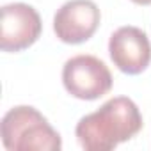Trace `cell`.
Returning a JSON list of instances; mask_svg holds the SVG:
<instances>
[{"instance_id":"6","label":"cell","mask_w":151,"mask_h":151,"mask_svg":"<svg viewBox=\"0 0 151 151\" xmlns=\"http://www.w3.org/2000/svg\"><path fill=\"white\" fill-rule=\"evenodd\" d=\"M109 53L119 71L126 75H139L151 62V43L144 30L126 25L110 36Z\"/></svg>"},{"instance_id":"3","label":"cell","mask_w":151,"mask_h":151,"mask_svg":"<svg viewBox=\"0 0 151 151\" xmlns=\"http://www.w3.org/2000/svg\"><path fill=\"white\" fill-rule=\"evenodd\" d=\"M66 91L78 100H98L112 89V73L94 55H75L62 68Z\"/></svg>"},{"instance_id":"5","label":"cell","mask_w":151,"mask_h":151,"mask_svg":"<svg viewBox=\"0 0 151 151\" xmlns=\"http://www.w3.org/2000/svg\"><path fill=\"white\" fill-rule=\"evenodd\" d=\"M43 30L39 13L23 2L2 7V36L0 46L4 52H22L32 46Z\"/></svg>"},{"instance_id":"1","label":"cell","mask_w":151,"mask_h":151,"mask_svg":"<svg viewBox=\"0 0 151 151\" xmlns=\"http://www.w3.org/2000/svg\"><path fill=\"white\" fill-rule=\"evenodd\" d=\"M140 128L142 116L135 101L126 96H116L96 112L84 116L75 128V135L87 151H110L135 137Z\"/></svg>"},{"instance_id":"2","label":"cell","mask_w":151,"mask_h":151,"mask_svg":"<svg viewBox=\"0 0 151 151\" xmlns=\"http://www.w3.org/2000/svg\"><path fill=\"white\" fill-rule=\"evenodd\" d=\"M0 133L9 151H59L62 147L60 135L46 117L27 105L14 107L4 116Z\"/></svg>"},{"instance_id":"7","label":"cell","mask_w":151,"mask_h":151,"mask_svg":"<svg viewBox=\"0 0 151 151\" xmlns=\"http://www.w3.org/2000/svg\"><path fill=\"white\" fill-rule=\"evenodd\" d=\"M132 2L137 6H151V0H132Z\"/></svg>"},{"instance_id":"4","label":"cell","mask_w":151,"mask_h":151,"mask_svg":"<svg viewBox=\"0 0 151 151\" xmlns=\"http://www.w3.org/2000/svg\"><path fill=\"white\" fill-rule=\"evenodd\" d=\"M101 13L93 0H69L53 16V32L62 43L80 45L94 36Z\"/></svg>"}]
</instances>
